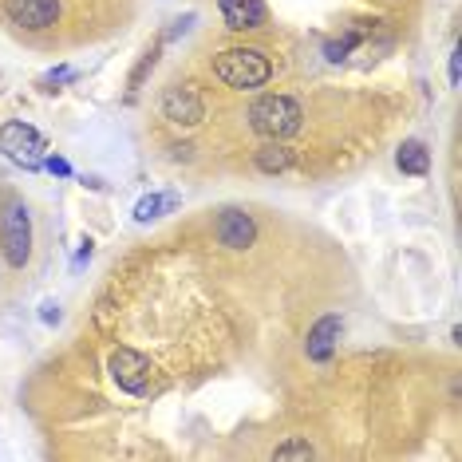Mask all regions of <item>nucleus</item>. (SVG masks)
Returning a JSON list of instances; mask_svg holds the SVG:
<instances>
[{
    "label": "nucleus",
    "mask_w": 462,
    "mask_h": 462,
    "mask_svg": "<svg viewBox=\"0 0 462 462\" xmlns=\"http://www.w3.org/2000/svg\"><path fill=\"white\" fill-rule=\"evenodd\" d=\"M5 16L16 28L28 32H44L60 20V0H5Z\"/></svg>",
    "instance_id": "7"
},
{
    "label": "nucleus",
    "mask_w": 462,
    "mask_h": 462,
    "mask_svg": "<svg viewBox=\"0 0 462 462\" xmlns=\"http://www.w3.org/2000/svg\"><path fill=\"white\" fill-rule=\"evenodd\" d=\"M44 166L51 174H60V178H71V162H64V159H56V154H51V159H44Z\"/></svg>",
    "instance_id": "19"
},
{
    "label": "nucleus",
    "mask_w": 462,
    "mask_h": 462,
    "mask_svg": "<svg viewBox=\"0 0 462 462\" xmlns=\"http://www.w3.org/2000/svg\"><path fill=\"white\" fill-rule=\"evenodd\" d=\"M0 151H5L13 162L24 166V171H40L48 159L44 134L36 127H28V123H5V127H0Z\"/></svg>",
    "instance_id": "5"
},
{
    "label": "nucleus",
    "mask_w": 462,
    "mask_h": 462,
    "mask_svg": "<svg viewBox=\"0 0 462 462\" xmlns=\"http://www.w3.org/2000/svg\"><path fill=\"white\" fill-rule=\"evenodd\" d=\"M249 127L265 139H292L304 127V111L292 96H261L254 107H249Z\"/></svg>",
    "instance_id": "3"
},
{
    "label": "nucleus",
    "mask_w": 462,
    "mask_h": 462,
    "mask_svg": "<svg viewBox=\"0 0 462 462\" xmlns=\"http://www.w3.org/2000/svg\"><path fill=\"white\" fill-rule=\"evenodd\" d=\"M257 166H261L265 174H285L289 166H292V151H289V146H281L277 139H269V143L257 151Z\"/></svg>",
    "instance_id": "12"
},
{
    "label": "nucleus",
    "mask_w": 462,
    "mask_h": 462,
    "mask_svg": "<svg viewBox=\"0 0 462 462\" xmlns=\"http://www.w3.org/2000/svg\"><path fill=\"white\" fill-rule=\"evenodd\" d=\"M395 162H399V171H403V174H427L430 154H427V146L419 143V139H407L403 146H399Z\"/></svg>",
    "instance_id": "11"
},
{
    "label": "nucleus",
    "mask_w": 462,
    "mask_h": 462,
    "mask_svg": "<svg viewBox=\"0 0 462 462\" xmlns=\"http://www.w3.org/2000/svg\"><path fill=\"white\" fill-rule=\"evenodd\" d=\"M162 115L174 127H198L206 119V99L198 96V88H190V83H174V88L162 91Z\"/></svg>",
    "instance_id": "6"
},
{
    "label": "nucleus",
    "mask_w": 462,
    "mask_h": 462,
    "mask_svg": "<svg viewBox=\"0 0 462 462\" xmlns=\"http://www.w3.org/2000/svg\"><path fill=\"white\" fill-rule=\"evenodd\" d=\"M107 372H111V380L119 383L123 392H131V395L162 392V380H159V372H154V364L146 360L143 352H134V348H115L111 360H107Z\"/></svg>",
    "instance_id": "4"
},
{
    "label": "nucleus",
    "mask_w": 462,
    "mask_h": 462,
    "mask_svg": "<svg viewBox=\"0 0 462 462\" xmlns=\"http://www.w3.org/2000/svg\"><path fill=\"white\" fill-rule=\"evenodd\" d=\"M317 450H312L309 443H285V447H277V458H312Z\"/></svg>",
    "instance_id": "16"
},
{
    "label": "nucleus",
    "mask_w": 462,
    "mask_h": 462,
    "mask_svg": "<svg viewBox=\"0 0 462 462\" xmlns=\"http://www.w3.org/2000/svg\"><path fill=\"white\" fill-rule=\"evenodd\" d=\"M450 83L458 88V56H450Z\"/></svg>",
    "instance_id": "20"
},
{
    "label": "nucleus",
    "mask_w": 462,
    "mask_h": 462,
    "mask_svg": "<svg viewBox=\"0 0 462 462\" xmlns=\"http://www.w3.org/2000/svg\"><path fill=\"white\" fill-rule=\"evenodd\" d=\"M40 320H44L48 328H51V324H60V304H56V300H44V304H40Z\"/></svg>",
    "instance_id": "18"
},
{
    "label": "nucleus",
    "mask_w": 462,
    "mask_h": 462,
    "mask_svg": "<svg viewBox=\"0 0 462 462\" xmlns=\"http://www.w3.org/2000/svg\"><path fill=\"white\" fill-rule=\"evenodd\" d=\"M0 254L13 269L32 261V214L20 194H0Z\"/></svg>",
    "instance_id": "1"
},
{
    "label": "nucleus",
    "mask_w": 462,
    "mask_h": 462,
    "mask_svg": "<svg viewBox=\"0 0 462 462\" xmlns=\"http://www.w3.org/2000/svg\"><path fill=\"white\" fill-rule=\"evenodd\" d=\"M217 8H222L226 24L234 28V32H257L269 20L265 0H217Z\"/></svg>",
    "instance_id": "8"
},
{
    "label": "nucleus",
    "mask_w": 462,
    "mask_h": 462,
    "mask_svg": "<svg viewBox=\"0 0 462 462\" xmlns=\"http://www.w3.org/2000/svg\"><path fill=\"white\" fill-rule=\"evenodd\" d=\"M214 76L234 91H257L273 79V64L257 48H226L214 56Z\"/></svg>",
    "instance_id": "2"
},
{
    "label": "nucleus",
    "mask_w": 462,
    "mask_h": 462,
    "mask_svg": "<svg viewBox=\"0 0 462 462\" xmlns=\"http://www.w3.org/2000/svg\"><path fill=\"white\" fill-rule=\"evenodd\" d=\"M178 202L174 194H146L139 198V206H134V222L146 226V222H154V217H162V209H171Z\"/></svg>",
    "instance_id": "13"
},
{
    "label": "nucleus",
    "mask_w": 462,
    "mask_h": 462,
    "mask_svg": "<svg viewBox=\"0 0 462 462\" xmlns=\"http://www.w3.org/2000/svg\"><path fill=\"white\" fill-rule=\"evenodd\" d=\"M360 40H364V32H344L340 40H328V44H324V56H328V64H344Z\"/></svg>",
    "instance_id": "14"
},
{
    "label": "nucleus",
    "mask_w": 462,
    "mask_h": 462,
    "mask_svg": "<svg viewBox=\"0 0 462 462\" xmlns=\"http://www.w3.org/2000/svg\"><path fill=\"white\" fill-rule=\"evenodd\" d=\"M71 79H76V68H56V71H48L44 76V88L56 91V83H71Z\"/></svg>",
    "instance_id": "17"
},
{
    "label": "nucleus",
    "mask_w": 462,
    "mask_h": 462,
    "mask_svg": "<svg viewBox=\"0 0 462 462\" xmlns=\"http://www.w3.org/2000/svg\"><path fill=\"white\" fill-rule=\"evenodd\" d=\"M257 237V226L249 214H241V209H222V217H217V241L229 249H245L254 245Z\"/></svg>",
    "instance_id": "10"
},
{
    "label": "nucleus",
    "mask_w": 462,
    "mask_h": 462,
    "mask_svg": "<svg viewBox=\"0 0 462 462\" xmlns=\"http://www.w3.org/2000/svg\"><path fill=\"white\" fill-rule=\"evenodd\" d=\"M159 51H162V44H154V48L139 60V68H134V76H131V91H139V88H143V79L154 71V64H159Z\"/></svg>",
    "instance_id": "15"
},
{
    "label": "nucleus",
    "mask_w": 462,
    "mask_h": 462,
    "mask_svg": "<svg viewBox=\"0 0 462 462\" xmlns=\"http://www.w3.org/2000/svg\"><path fill=\"white\" fill-rule=\"evenodd\" d=\"M340 332H344V320L336 317V312L320 317L317 324H312L309 340H304V352H309V360L328 364V360H332V352H336V340H340Z\"/></svg>",
    "instance_id": "9"
}]
</instances>
